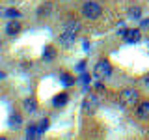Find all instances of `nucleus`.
<instances>
[{"instance_id":"obj_17","label":"nucleus","mask_w":149,"mask_h":140,"mask_svg":"<svg viewBox=\"0 0 149 140\" xmlns=\"http://www.w3.org/2000/svg\"><path fill=\"white\" fill-rule=\"evenodd\" d=\"M39 129H41V131H47V129H49V120H41Z\"/></svg>"},{"instance_id":"obj_18","label":"nucleus","mask_w":149,"mask_h":140,"mask_svg":"<svg viewBox=\"0 0 149 140\" xmlns=\"http://www.w3.org/2000/svg\"><path fill=\"white\" fill-rule=\"evenodd\" d=\"M50 11V6H43V8H39V15H43V13H49Z\"/></svg>"},{"instance_id":"obj_5","label":"nucleus","mask_w":149,"mask_h":140,"mask_svg":"<svg viewBox=\"0 0 149 140\" xmlns=\"http://www.w3.org/2000/svg\"><path fill=\"white\" fill-rule=\"evenodd\" d=\"M97 106H99V99H97L93 93H90V95L84 99V112H86V114H93V112L97 110Z\"/></svg>"},{"instance_id":"obj_8","label":"nucleus","mask_w":149,"mask_h":140,"mask_svg":"<svg viewBox=\"0 0 149 140\" xmlns=\"http://www.w3.org/2000/svg\"><path fill=\"white\" fill-rule=\"evenodd\" d=\"M19 30H21V24H19L15 19H11V21L6 24V34H8V36H15Z\"/></svg>"},{"instance_id":"obj_13","label":"nucleus","mask_w":149,"mask_h":140,"mask_svg":"<svg viewBox=\"0 0 149 140\" xmlns=\"http://www.w3.org/2000/svg\"><path fill=\"white\" fill-rule=\"evenodd\" d=\"M52 58H54V49H52V47H45V50H43V60H45V62H50Z\"/></svg>"},{"instance_id":"obj_10","label":"nucleus","mask_w":149,"mask_h":140,"mask_svg":"<svg viewBox=\"0 0 149 140\" xmlns=\"http://www.w3.org/2000/svg\"><path fill=\"white\" fill-rule=\"evenodd\" d=\"M67 99H69V97L65 95V93H60V95H56L54 99H52V105L54 106H63L65 103H67Z\"/></svg>"},{"instance_id":"obj_2","label":"nucleus","mask_w":149,"mask_h":140,"mask_svg":"<svg viewBox=\"0 0 149 140\" xmlns=\"http://www.w3.org/2000/svg\"><path fill=\"white\" fill-rule=\"evenodd\" d=\"M119 101H121V105H123L125 108H130V106H136L138 103H140V95H138L136 90H132V88H127V90L121 92Z\"/></svg>"},{"instance_id":"obj_16","label":"nucleus","mask_w":149,"mask_h":140,"mask_svg":"<svg viewBox=\"0 0 149 140\" xmlns=\"http://www.w3.org/2000/svg\"><path fill=\"white\" fill-rule=\"evenodd\" d=\"M62 82L65 86H71V84H74V78H71L69 75H62Z\"/></svg>"},{"instance_id":"obj_3","label":"nucleus","mask_w":149,"mask_h":140,"mask_svg":"<svg viewBox=\"0 0 149 140\" xmlns=\"http://www.w3.org/2000/svg\"><path fill=\"white\" fill-rule=\"evenodd\" d=\"M102 13V8L99 6L97 2H86L82 6V15L86 19H91V21H95V19H99Z\"/></svg>"},{"instance_id":"obj_9","label":"nucleus","mask_w":149,"mask_h":140,"mask_svg":"<svg viewBox=\"0 0 149 140\" xmlns=\"http://www.w3.org/2000/svg\"><path fill=\"white\" fill-rule=\"evenodd\" d=\"M41 133H43V131H41L39 127H34V125H32V127L26 129V138H39Z\"/></svg>"},{"instance_id":"obj_4","label":"nucleus","mask_w":149,"mask_h":140,"mask_svg":"<svg viewBox=\"0 0 149 140\" xmlns=\"http://www.w3.org/2000/svg\"><path fill=\"white\" fill-rule=\"evenodd\" d=\"M93 75H95L97 78H106V77H110L112 75V65L110 62H106V60H101V62H97L95 64V67H93Z\"/></svg>"},{"instance_id":"obj_6","label":"nucleus","mask_w":149,"mask_h":140,"mask_svg":"<svg viewBox=\"0 0 149 140\" xmlns=\"http://www.w3.org/2000/svg\"><path fill=\"white\" fill-rule=\"evenodd\" d=\"M136 114H138V118H140V120H143V121H149V101L138 103Z\"/></svg>"},{"instance_id":"obj_11","label":"nucleus","mask_w":149,"mask_h":140,"mask_svg":"<svg viewBox=\"0 0 149 140\" xmlns=\"http://www.w3.org/2000/svg\"><path fill=\"white\" fill-rule=\"evenodd\" d=\"M2 15L6 19H17V17H21V13H19V9H15V8H9V9H4Z\"/></svg>"},{"instance_id":"obj_12","label":"nucleus","mask_w":149,"mask_h":140,"mask_svg":"<svg viewBox=\"0 0 149 140\" xmlns=\"http://www.w3.org/2000/svg\"><path fill=\"white\" fill-rule=\"evenodd\" d=\"M24 108H26L28 112H36V108H37V103H36L34 97H32V99H26V101H24Z\"/></svg>"},{"instance_id":"obj_1","label":"nucleus","mask_w":149,"mask_h":140,"mask_svg":"<svg viewBox=\"0 0 149 140\" xmlns=\"http://www.w3.org/2000/svg\"><path fill=\"white\" fill-rule=\"evenodd\" d=\"M80 30V24L78 21H67L63 26V32L60 34V45L63 47H71L77 39V32Z\"/></svg>"},{"instance_id":"obj_15","label":"nucleus","mask_w":149,"mask_h":140,"mask_svg":"<svg viewBox=\"0 0 149 140\" xmlns=\"http://www.w3.org/2000/svg\"><path fill=\"white\" fill-rule=\"evenodd\" d=\"M21 125V116L19 114H13L11 116V127H19Z\"/></svg>"},{"instance_id":"obj_19","label":"nucleus","mask_w":149,"mask_h":140,"mask_svg":"<svg viewBox=\"0 0 149 140\" xmlns=\"http://www.w3.org/2000/svg\"><path fill=\"white\" fill-rule=\"evenodd\" d=\"M146 82H147V84H149V77H147V80H146Z\"/></svg>"},{"instance_id":"obj_7","label":"nucleus","mask_w":149,"mask_h":140,"mask_svg":"<svg viewBox=\"0 0 149 140\" xmlns=\"http://www.w3.org/2000/svg\"><path fill=\"white\" fill-rule=\"evenodd\" d=\"M123 37H125L127 43H138L140 41V30H125Z\"/></svg>"},{"instance_id":"obj_14","label":"nucleus","mask_w":149,"mask_h":140,"mask_svg":"<svg viewBox=\"0 0 149 140\" xmlns=\"http://www.w3.org/2000/svg\"><path fill=\"white\" fill-rule=\"evenodd\" d=\"M140 15H142V9L140 8H130L129 9V17L130 19H140Z\"/></svg>"}]
</instances>
